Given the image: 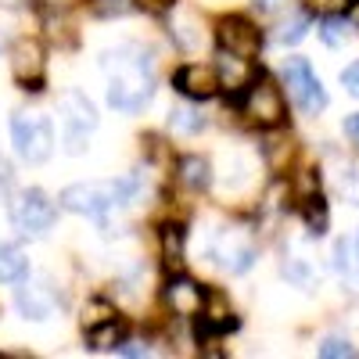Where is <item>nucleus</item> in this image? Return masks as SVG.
Instances as JSON below:
<instances>
[{
    "label": "nucleus",
    "instance_id": "obj_20",
    "mask_svg": "<svg viewBox=\"0 0 359 359\" xmlns=\"http://www.w3.org/2000/svg\"><path fill=\"white\" fill-rule=\"evenodd\" d=\"M262 155H266V165L273 169V172H284L291 155H294V147H291V137L287 133H273L266 144H262Z\"/></svg>",
    "mask_w": 359,
    "mask_h": 359
},
{
    "label": "nucleus",
    "instance_id": "obj_3",
    "mask_svg": "<svg viewBox=\"0 0 359 359\" xmlns=\"http://www.w3.org/2000/svg\"><path fill=\"white\" fill-rule=\"evenodd\" d=\"M248 126H259V130H277L284 118H287V104H284V90L269 79V76H259L252 79L248 94H245V104H241Z\"/></svg>",
    "mask_w": 359,
    "mask_h": 359
},
{
    "label": "nucleus",
    "instance_id": "obj_21",
    "mask_svg": "<svg viewBox=\"0 0 359 359\" xmlns=\"http://www.w3.org/2000/svg\"><path fill=\"white\" fill-rule=\"evenodd\" d=\"M320 40L327 43V47H345L348 40H352V22L345 18V15H327L323 18V25H320Z\"/></svg>",
    "mask_w": 359,
    "mask_h": 359
},
{
    "label": "nucleus",
    "instance_id": "obj_24",
    "mask_svg": "<svg viewBox=\"0 0 359 359\" xmlns=\"http://www.w3.org/2000/svg\"><path fill=\"white\" fill-rule=\"evenodd\" d=\"M306 226H309V233H327V205H323V198L320 194H313V198H306Z\"/></svg>",
    "mask_w": 359,
    "mask_h": 359
},
{
    "label": "nucleus",
    "instance_id": "obj_11",
    "mask_svg": "<svg viewBox=\"0 0 359 359\" xmlns=\"http://www.w3.org/2000/svg\"><path fill=\"white\" fill-rule=\"evenodd\" d=\"M165 306L176 316H198L201 306H205V287H198L187 277H176V280L165 284Z\"/></svg>",
    "mask_w": 359,
    "mask_h": 359
},
{
    "label": "nucleus",
    "instance_id": "obj_2",
    "mask_svg": "<svg viewBox=\"0 0 359 359\" xmlns=\"http://www.w3.org/2000/svg\"><path fill=\"white\" fill-rule=\"evenodd\" d=\"M11 144L15 155L29 165H43L54 155V126L47 115L36 111H18L11 118Z\"/></svg>",
    "mask_w": 359,
    "mask_h": 359
},
{
    "label": "nucleus",
    "instance_id": "obj_12",
    "mask_svg": "<svg viewBox=\"0 0 359 359\" xmlns=\"http://www.w3.org/2000/svg\"><path fill=\"white\" fill-rule=\"evenodd\" d=\"M216 76H219V86L237 94V90L252 86L255 72H252V62L241 54H230V50H219V65H216Z\"/></svg>",
    "mask_w": 359,
    "mask_h": 359
},
{
    "label": "nucleus",
    "instance_id": "obj_34",
    "mask_svg": "<svg viewBox=\"0 0 359 359\" xmlns=\"http://www.w3.org/2000/svg\"><path fill=\"white\" fill-rule=\"evenodd\" d=\"M345 191H348V198L359 205V176H348V187H345Z\"/></svg>",
    "mask_w": 359,
    "mask_h": 359
},
{
    "label": "nucleus",
    "instance_id": "obj_15",
    "mask_svg": "<svg viewBox=\"0 0 359 359\" xmlns=\"http://www.w3.org/2000/svg\"><path fill=\"white\" fill-rule=\"evenodd\" d=\"M18 313L25 316V320H47L50 316V309H54V298L43 291V287H18Z\"/></svg>",
    "mask_w": 359,
    "mask_h": 359
},
{
    "label": "nucleus",
    "instance_id": "obj_13",
    "mask_svg": "<svg viewBox=\"0 0 359 359\" xmlns=\"http://www.w3.org/2000/svg\"><path fill=\"white\" fill-rule=\"evenodd\" d=\"M216 259H219V266L226 269V273H248L252 269V262H255V248L248 245V241H241L237 233H230V237H223L219 241V248H216Z\"/></svg>",
    "mask_w": 359,
    "mask_h": 359
},
{
    "label": "nucleus",
    "instance_id": "obj_16",
    "mask_svg": "<svg viewBox=\"0 0 359 359\" xmlns=\"http://www.w3.org/2000/svg\"><path fill=\"white\" fill-rule=\"evenodd\" d=\"M29 273V259L18 245L0 241V284H18Z\"/></svg>",
    "mask_w": 359,
    "mask_h": 359
},
{
    "label": "nucleus",
    "instance_id": "obj_25",
    "mask_svg": "<svg viewBox=\"0 0 359 359\" xmlns=\"http://www.w3.org/2000/svg\"><path fill=\"white\" fill-rule=\"evenodd\" d=\"M306 33H309V15H291L287 22H280L277 40L291 47V43H298V40H306Z\"/></svg>",
    "mask_w": 359,
    "mask_h": 359
},
{
    "label": "nucleus",
    "instance_id": "obj_10",
    "mask_svg": "<svg viewBox=\"0 0 359 359\" xmlns=\"http://www.w3.org/2000/svg\"><path fill=\"white\" fill-rule=\"evenodd\" d=\"M172 86L187 101H208V97H216V90H219V76L205 65H184L172 76Z\"/></svg>",
    "mask_w": 359,
    "mask_h": 359
},
{
    "label": "nucleus",
    "instance_id": "obj_6",
    "mask_svg": "<svg viewBox=\"0 0 359 359\" xmlns=\"http://www.w3.org/2000/svg\"><path fill=\"white\" fill-rule=\"evenodd\" d=\"M284 86H287V97L306 115H320L327 108V90L313 76L306 57H287V62H284Z\"/></svg>",
    "mask_w": 359,
    "mask_h": 359
},
{
    "label": "nucleus",
    "instance_id": "obj_1",
    "mask_svg": "<svg viewBox=\"0 0 359 359\" xmlns=\"http://www.w3.org/2000/svg\"><path fill=\"white\" fill-rule=\"evenodd\" d=\"M108 79V104L123 115L144 111V104L155 94V76H151V57L137 47H118L104 54Z\"/></svg>",
    "mask_w": 359,
    "mask_h": 359
},
{
    "label": "nucleus",
    "instance_id": "obj_33",
    "mask_svg": "<svg viewBox=\"0 0 359 359\" xmlns=\"http://www.w3.org/2000/svg\"><path fill=\"white\" fill-rule=\"evenodd\" d=\"M345 137H348L352 144H359V111L345 118Z\"/></svg>",
    "mask_w": 359,
    "mask_h": 359
},
{
    "label": "nucleus",
    "instance_id": "obj_22",
    "mask_svg": "<svg viewBox=\"0 0 359 359\" xmlns=\"http://www.w3.org/2000/svg\"><path fill=\"white\" fill-rule=\"evenodd\" d=\"M115 320V306L108 302V298H90V302L83 306V327L86 331H94V327Z\"/></svg>",
    "mask_w": 359,
    "mask_h": 359
},
{
    "label": "nucleus",
    "instance_id": "obj_18",
    "mask_svg": "<svg viewBox=\"0 0 359 359\" xmlns=\"http://www.w3.org/2000/svg\"><path fill=\"white\" fill-rule=\"evenodd\" d=\"M180 184L191 187V191H205L208 184H212V162L201 158V155L180 158Z\"/></svg>",
    "mask_w": 359,
    "mask_h": 359
},
{
    "label": "nucleus",
    "instance_id": "obj_8",
    "mask_svg": "<svg viewBox=\"0 0 359 359\" xmlns=\"http://www.w3.org/2000/svg\"><path fill=\"white\" fill-rule=\"evenodd\" d=\"M216 40H219V50L241 54V57H255L259 47H262L259 25H252V22L241 18V15H226V18H219V25H216Z\"/></svg>",
    "mask_w": 359,
    "mask_h": 359
},
{
    "label": "nucleus",
    "instance_id": "obj_26",
    "mask_svg": "<svg viewBox=\"0 0 359 359\" xmlns=\"http://www.w3.org/2000/svg\"><path fill=\"white\" fill-rule=\"evenodd\" d=\"M86 334H90V348H115L118 345V320H108Z\"/></svg>",
    "mask_w": 359,
    "mask_h": 359
},
{
    "label": "nucleus",
    "instance_id": "obj_30",
    "mask_svg": "<svg viewBox=\"0 0 359 359\" xmlns=\"http://www.w3.org/2000/svg\"><path fill=\"white\" fill-rule=\"evenodd\" d=\"M294 187H298V198L306 201V198H313V194H316V187H320V180H316V172H309V169H306V172H298V180H294Z\"/></svg>",
    "mask_w": 359,
    "mask_h": 359
},
{
    "label": "nucleus",
    "instance_id": "obj_35",
    "mask_svg": "<svg viewBox=\"0 0 359 359\" xmlns=\"http://www.w3.org/2000/svg\"><path fill=\"white\" fill-rule=\"evenodd\" d=\"M4 191H8V172L0 176V198H4Z\"/></svg>",
    "mask_w": 359,
    "mask_h": 359
},
{
    "label": "nucleus",
    "instance_id": "obj_27",
    "mask_svg": "<svg viewBox=\"0 0 359 359\" xmlns=\"http://www.w3.org/2000/svg\"><path fill=\"white\" fill-rule=\"evenodd\" d=\"M320 355H323V359H352V355H355V345H352L348 338H323Z\"/></svg>",
    "mask_w": 359,
    "mask_h": 359
},
{
    "label": "nucleus",
    "instance_id": "obj_36",
    "mask_svg": "<svg viewBox=\"0 0 359 359\" xmlns=\"http://www.w3.org/2000/svg\"><path fill=\"white\" fill-rule=\"evenodd\" d=\"M172 0H151V8H169Z\"/></svg>",
    "mask_w": 359,
    "mask_h": 359
},
{
    "label": "nucleus",
    "instance_id": "obj_29",
    "mask_svg": "<svg viewBox=\"0 0 359 359\" xmlns=\"http://www.w3.org/2000/svg\"><path fill=\"white\" fill-rule=\"evenodd\" d=\"M284 277H287L291 284H298V287H306V284H309V266H306L302 259H287V262H284Z\"/></svg>",
    "mask_w": 359,
    "mask_h": 359
},
{
    "label": "nucleus",
    "instance_id": "obj_28",
    "mask_svg": "<svg viewBox=\"0 0 359 359\" xmlns=\"http://www.w3.org/2000/svg\"><path fill=\"white\" fill-rule=\"evenodd\" d=\"M302 4H306V11H313V15H345L352 4H355V0H302Z\"/></svg>",
    "mask_w": 359,
    "mask_h": 359
},
{
    "label": "nucleus",
    "instance_id": "obj_23",
    "mask_svg": "<svg viewBox=\"0 0 359 359\" xmlns=\"http://www.w3.org/2000/svg\"><path fill=\"white\" fill-rule=\"evenodd\" d=\"M137 11V0H90L94 18H126Z\"/></svg>",
    "mask_w": 359,
    "mask_h": 359
},
{
    "label": "nucleus",
    "instance_id": "obj_9",
    "mask_svg": "<svg viewBox=\"0 0 359 359\" xmlns=\"http://www.w3.org/2000/svg\"><path fill=\"white\" fill-rule=\"evenodd\" d=\"M43 69H47V57H43V47H40L36 40H18V43L11 47V76H15L25 90H40Z\"/></svg>",
    "mask_w": 359,
    "mask_h": 359
},
{
    "label": "nucleus",
    "instance_id": "obj_31",
    "mask_svg": "<svg viewBox=\"0 0 359 359\" xmlns=\"http://www.w3.org/2000/svg\"><path fill=\"white\" fill-rule=\"evenodd\" d=\"M341 83H345V90H348L352 97H359V62H352V65L341 69Z\"/></svg>",
    "mask_w": 359,
    "mask_h": 359
},
{
    "label": "nucleus",
    "instance_id": "obj_32",
    "mask_svg": "<svg viewBox=\"0 0 359 359\" xmlns=\"http://www.w3.org/2000/svg\"><path fill=\"white\" fill-rule=\"evenodd\" d=\"M115 355H147V345H140V341H123V345H115Z\"/></svg>",
    "mask_w": 359,
    "mask_h": 359
},
{
    "label": "nucleus",
    "instance_id": "obj_14",
    "mask_svg": "<svg viewBox=\"0 0 359 359\" xmlns=\"http://www.w3.org/2000/svg\"><path fill=\"white\" fill-rule=\"evenodd\" d=\"M233 313H230V302L223 294H205V306H201V327L198 334H219L226 327H233Z\"/></svg>",
    "mask_w": 359,
    "mask_h": 359
},
{
    "label": "nucleus",
    "instance_id": "obj_7",
    "mask_svg": "<svg viewBox=\"0 0 359 359\" xmlns=\"http://www.w3.org/2000/svg\"><path fill=\"white\" fill-rule=\"evenodd\" d=\"M62 126H65L69 151L79 155L83 144H86V133L97 130V111H94V104L86 101V94H79V90H69V94L62 97Z\"/></svg>",
    "mask_w": 359,
    "mask_h": 359
},
{
    "label": "nucleus",
    "instance_id": "obj_17",
    "mask_svg": "<svg viewBox=\"0 0 359 359\" xmlns=\"http://www.w3.org/2000/svg\"><path fill=\"white\" fill-rule=\"evenodd\" d=\"M158 241H162V259H165L169 269H180V266H184V259H187V233H184V226L165 223Z\"/></svg>",
    "mask_w": 359,
    "mask_h": 359
},
{
    "label": "nucleus",
    "instance_id": "obj_4",
    "mask_svg": "<svg viewBox=\"0 0 359 359\" xmlns=\"http://www.w3.org/2000/svg\"><path fill=\"white\" fill-rule=\"evenodd\" d=\"M57 201H62L65 212L94 219L118 205V191H115V180H83V184H69Z\"/></svg>",
    "mask_w": 359,
    "mask_h": 359
},
{
    "label": "nucleus",
    "instance_id": "obj_19",
    "mask_svg": "<svg viewBox=\"0 0 359 359\" xmlns=\"http://www.w3.org/2000/svg\"><path fill=\"white\" fill-rule=\"evenodd\" d=\"M169 126L176 130V133H201L205 130V115H201V108H194V104H172L169 108Z\"/></svg>",
    "mask_w": 359,
    "mask_h": 359
},
{
    "label": "nucleus",
    "instance_id": "obj_5",
    "mask_svg": "<svg viewBox=\"0 0 359 359\" xmlns=\"http://www.w3.org/2000/svg\"><path fill=\"white\" fill-rule=\"evenodd\" d=\"M54 219H57V208H54V201H50L40 187H29V191H22V194L11 201V223H15V230L25 233V237L47 233V230L54 226Z\"/></svg>",
    "mask_w": 359,
    "mask_h": 359
}]
</instances>
